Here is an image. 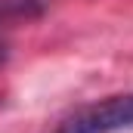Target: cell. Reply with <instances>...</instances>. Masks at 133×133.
I'll use <instances>...</instances> for the list:
<instances>
[{
    "instance_id": "6da1fadb",
    "label": "cell",
    "mask_w": 133,
    "mask_h": 133,
    "mask_svg": "<svg viewBox=\"0 0 133 133\" xmlns=\"http://www.w3.org/2000/svg\"><path fill=\"white\" fill-rule=\"evenodd\" d=\"M127 127H133V93L77 108L65 121H59V127L53 133H115Z\"/></svg>"
},
{
    "instance_id": "7a4b0ae2",
    "label": "cell",
    "mask_w": 133,
    "mask_h": 133,
    "mask_svg": "<svg viewBox=\"0 0 133 133\" xmlns=\"http://www.w3.org/2000/svg\"><path fill=\"white\" fill-rule=\"evenodd\" d=\"M50 0H0V31L16 22H31L46 9Z\"/></svg>"
},
{
    "instance_id": "3957f363",
    "label": "cell",
    "mask_w": 133,
    "mask_h": 133,
    "mask_svg": "<svg viewBox=\"0 0 133 133\" xmlns=\"http://www.w3.org/2000/svg\"><path fill=\"white\" fill-rule=\"evenodd\" d=\"M6 56H9V50H6V43H3V40H0V65H3V62H6Z\"/></svg>"
}]
</instances>
